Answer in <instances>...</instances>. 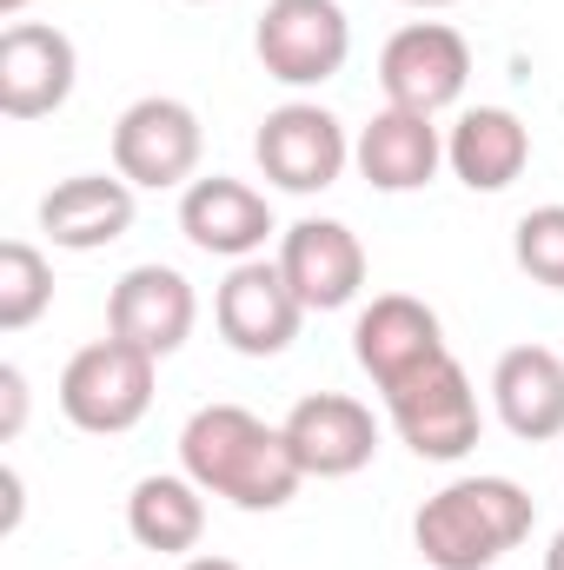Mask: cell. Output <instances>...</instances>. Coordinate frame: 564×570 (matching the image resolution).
<instances>
[{
	"mask_svg": "<svg viewBox=\"0 0 564 570\" xmlns=\"http://www.w3.org/2000/svg\"><path fill=\"white\" fill-rule=\"evenodd\" d=\"M445 166L458 186L471 193H505L525 166H532V127L512 107H471L458 114V127L445 134Z\"/></svg>",
	"mask_w": 564,
	"mask_h": 570,
	"instance_id": "cell-19",
	"label": "cell"
},
{
	"mask_svg": "<svg viewBox=\"0 0 564 570\" xmlns=\"http://www.w3.org/2000/svg\"><path fill=\"white\" fill-rule=\"evenodd\" d=\"M280 273L305 312H339L366 285V246L346 219H299L280 233Z\"/></svg>",
	"mask_w": 564,
	"mask_h": 570,
	"instance_id": "cell-15",
	"label": "cell"
},
{
	"mask_svg": "<svg viewBox=\"0 0 564 570\" xmlns=\"http://www.w3.org/2000/svg\"><path fill=\"white\" fill-rule=\"evenodd\" d=\"M80 53L47 20H13L0 33V114L7 120H47L74 100Z\"/></svg>",
	"mask_w": 564,
	"mask_h": 570,
	"instance_id": "cell-10",
	"label": "cell"
},
{
	"mask_svg": "<svg viewBox=\"0 0 564 570\" xmlns=\"http://www.w3.org/2000/svg\"><path fill=\"white\" fill-rule=\"evenodd\" d=\"M386 419H392V431H399L419 458H431V464L465 458V451L478 444V431H485L478 392H471V379H465V365H458L451 352L431 358V365H419L412 379L386 385Z\"/></svg>",
	"mask_w": 564,
	"mask_h": 570,
	"instance_id": "cell-4",
	"label": "cell"
},
{
	"mask_svg": "<svg viewBox=\"0 0 564 570\" xmlns=\"http://www.w3.org/2000/svg\"><path fill=\"white\" fill-rule=\"evenodd\" d=\"M206 159V127L186 100L173 94H146L114 120V173L140 193H166V186H193Z\"/></svg>",
	"mask_w": 564,
	"mask_h": 570,
	"instance_id": "cell-5",
	"label": "cell"
},
{
	"mask_svg": "<svg viewBox=\"0 0 564 570\" xmlns=\"http://www.w3.org/2000/svg\"><path fill=\"white\" fill-rule=\"evenodd\" d=\"M253 159L280 193H325L339 186V173L352 166V140L339 127V114H325L319 100H285L260 120L253 134Z\"/></svg>",
	"mask_w": 564,
	"mask_h": 570,
	"instance_id": "cell-7",
	"label": "cell"
},
{
	"mask_svg": "<svg viewBox=\"0 0 564 570\" xmlns=\"http://www.w3.org/2000/svg\"><path fill=\"white\" fill-rule=\"evenodd\" d=\"M127 531L153 558H186L206 538V491L186 471H153L127 491Z\"/></svg>",
	"mask_w": 564,
	"mask_h": 570,
	"instance_id": "cell-20",
	"label": "cell"
},
{
	"mask_svg": "<svg viewBox=\"0 0 564 570\" xmlns=\"http://www.w3.org/2000/svg\"><path fill=\"white\" fill-rule=\"evenodd\" d=\"M193 325H200V292L186 273H173L159 259L120 273V285L107 292V332L153 352V358H173L193 338Z\"/></svg>",
	"mask_w": 564,
	"mask_h": 570,
	"instance_id": "cell-11",
	"label": "cell"
},
{
	"mask_svg": "<svg viewBox=\"0 0 564 570\" xmlns=\"http://www.w3.org/2000/svg\"><path fill=\"white\" fill-rule=\"evenodd\" d=\"M179 471L240 511H285L305 484L280 425H266L246 405H200L179 425Z\"/></svg>",
	"mask_w": 564,
	"mask_h": 570,
	"instance_id": "cell-1",
	"label": "cell"
},
{
	"mask_svg": "<svg viewBox=\"0 0 564 570\" xmlns=\"http://www.w3.org/2000/svg\"><path fill=\"white\" fill-rule=\"evenodd\" d=\"M213 325L240 358H280L305 325V305L285 285L280 259H240L213 292Z\"/></svg>",
	"mask_w": 564,
	"mask_h": 570,
	"instance_id": "cell-9",
	"label": "cell"
},
{
	"mask_svg": "<svg viewBox=\"0 0 564 570\" xmlns=\"http://www.w3.org/2000/svg\"><path fill=\"white\" fill-rule=\"evenodd\" d=\"M179 233H186L200 253L240 266V259H260L280 226H273V206H266L260 186H246V179H233V173H206V179H193V186L179 193Z\"/></svg>",
	"mask_w": 564,
	"mask_h": 570,
	"instance_id": "cell-13",
	"label": "cell"
},
{
	"mask_svg": "<svg viewBox=\"0 0 564 570\" xmlns=\"http://www.w3.org/2000/svg\"><path fill=\"white\" fill-rule=\"evenodd\" d=\"M399 7H458V0H399Z\"/></svg>",
	"mask_w": 564,
	"mask_h": 570,
	"instance_id": "cell-27",
	"label": "cell"
},
{
	"mask_svg": "<svg viewBox=\"0 0 564 570\" xmlns=\"http://www.w3.org/2000/svg\"><path fill=\"white\" fill-rule=\"evenodd\" d=\"M179 570H246V564H233V558H179Z\"/></svg>",
	"mask_w": 564,
	"mask_h": 570,
	"instance_id": "cell-24",
	"label": "cell"
},
{
	"mask_svg": "<svg viewBox=\"0 0 564 570\" xmlns=\"http://www.w3.org/2000/svg\"><path fill=\"white\" fill-rule=\"evenodd\" d=\"M20 419H27V379L20 365H0V438H20Z\"/></svg>",
	"mask_w": 564,
	"mask_h": 570,
	"instance_id": "cell-23",
	"label": "cell"
},
{
	"mask_svg": "<svg viewBox=\"0 0 564 570\" xmlns=\"http://www.w3.org/2000/svg\"><path fill=\"white\" fill-rule=\"evenodd\" d=\"M538 524V504L512 478H451L412 518V544L431 570H492Z\"/></svg>",
	"mask_w": 564,
	"mask_h": 570,
	"instance_id": "cell-2",
	"label": "cell"
},
{
	"mask_svg": "<svg viewBox=\"0 0 564 570\" xmlns=\"http://www.w3.org/2000/svg\"><path fill=\"white\" fill-rule=\"evenodd\" d=\"M54 305V266L40 246L7 239L0 246V332H27Z\"/></svg>",
	"mask_w": 564,
	"mask_h": 570,
	"instance_id": "cell-21",
	"label": "cell"
},
{
	"mask_svg": "<svg viewBox=\"0 0 564 570\" xmlns=\"http://www.w3.org/2000/svg\"><path fill=\"white\" fill-rule=\"evenodd\" d=\"M352 166L366 173L372 193H419L438 179L445 166V134L431 114H412V107H386L359 127L352 140Z\"/></svg>",
	"mask_w": 564,
	"mask_h": 570,
	"instance_id": "cell-17",
	"label": "cell"
},
{
	"mask_svg": "<svg viewBox=\"0 0 564 570\" xmlns=\"http://www.w3.org/2000/svg\"><path fill=\"white\" fill-rule=\"evenodd\" d=\"M134 193L140 186H127L120 173H74L40 199V233L60 253H100L134 233Z\"/></svg>",
	"mask_w": 564,
	"mask_h": 570,
	"instance_id": "cell-16",
	"label": "cell"
},
{
	"mask_svg": "<svg viewBox=\"0 0 564 570\" xmlns=\"http://www.w3.org/2000/svg\"><path fill=\"white\" fill-rule=\"evenodd\" d=\"M153 379H159V358L127 345V338H94L67 358L60 372V412L74 431H94V438H120L153 412Z\"/></svg>",
	"mask_w": 564,
	"mask_h": 570,
	"instance_id": "cell-3",
	"label": "cell"
},
{
	"mask_svg": "<svg viewBox=\"0 0 564 570\" xmlns=\"http://www.w3.org/2000/svg\"><path fill=\"white\" fill-rule=\"evenodd\" d=\"M492 405L512 438L552 444L564 438V352L552 345H512L492 365Z\"/></svg>",
	"mask_w": 564,
	"mask_h": 570,
	"instance_id": "cell-18",
	"label": "cell"
},
{
	"mask_svg": "<svg viewBox=\"0 0 564 570\" xmlns=\"http://www.w3.org/2000/svg\"><path fill=\"white\" fill-rule=\"evenodd\" d=\"M512 259L525 279H538L545 292H564V206H532L512 233Z\"/></svg>",
	"mask_w": 564,
	"mask_h": 570,
	"instance_id": "cell-22",
	"label": "cell"
},
{
	"mask_svg": "<svg viewBox=\"0 0 564 570\" xmlns=\"http://www.w3.org/2000/svg\"><path fill=\"white\" fill-rule=\"evenodd\" d=\"M27 7H33V0H0V13H7V20H20Z\"/></svg>",
	"mask_w": 564,
	"mask_h": 570,
	"instance_id": "cell-26",
	"label": "cell"
},
{
	"mask_svg": "<svg viewBox=\"0 0 564 570\" xmlns=\"http://www.w3.org/2000/svg\"><path fill=\"white\" fill-rule=\"evenodd\" d=\"M253 53L280 87H325L352 60V20L339 0H266Z\"/></svg>",
	"mask_w": 564,
	"mask_h": 570,
	"instance_id": "cell-6",
	"label": "cell"
},
{
	"mask_svg": "<svg viewBox=\"0 0 564 570\" xmlns=\"http://www.w3.org/2000/svg\"><path fill=\"white\" fill-rule=\"evenodd\" d=\"M545 570H564V531L552 538V551H545Z\"/></svg>",
	"mask_w": 564,
	"mask_h": 570,
	"instance_id": "cell-25",
	"label": "cell"
},
{
	"mask_svg": "<svg viewBox=\"0 0 564 570\" xmlns=\"http://www.w3.org/2000/svg\"><path fill=\"white\" fill-rule=\"evenodd\" d=\"M471 80V47L458 27L445 20H412L386 40L379 53V87H386V107H412V114H445Z\"/></svg>",
	"mask_w": 564,
	"mask_h": 570,
	"instance_id": "cell-8",
	"label": "cell"
},
{
	"mask_svg": "<svg viewBox=\"0 0 564 570\" xmlns=\"http://www.w3.org/2000/svg\"><path fill=\"white\" fill-rule=\"evenodd\" d=\"M352 352H359L366 379L386 392V385L412 379L419 365L445 358L451 345H445V325H438V312L425 298H412V292H379L359 312V325H352Z\"/></svg>",
	"mask_w": 564,
	"mask_h": 570,
	"instance_id": "cell-14",
	"label": "cell"
},
{
	"mask_svg": "<svg viewBox=\"0 0 564 570\" xmlns=\"http://www.w3.org/2000/svg\"><path fill=\"white\" fill-rule=\"evenodd\" d=\"M285 444L299 458L305 478H359L379 451V419L372 405L346 399V392H305L285 412Z\"/></svg>",
	"mask_w": 564,
	"mask_h": 570,
	"instance_id": "cell-12",
	"label": "cell"
}]
</instances>
